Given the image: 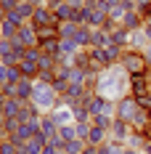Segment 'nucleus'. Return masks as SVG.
I'll return each instance as SVG.
<instances>
[{
	"label": "nucleus",
	"mask_w": 151,
	"mask_h": 154,
	"mask_svg": "<svg viewBox=\"0 0 151 154\" xmlns=\"http://www.w3.org/2000/svg\"><path fill=\"white\" fill-rule=\"evenodd\" d=\"M50 88H53V91H56V96L61 98V96H66V91H69V82H66V80H61V77H56Z\"/></svg>",
	"instance_id": "29"
},
{
	"label": "nucleus",
	"mask_w": 151,
	"mask_h": 154,
	"mask_svg": "<svg viewBox=\"0 0 151 154\" xmlns=\"http://www.w3.org/2000/svg\"><path fill=\"white\" fill-rule=\"evenodd\" d=\"M122 69L127 72L130 77H135V75H149L151 69H149V61H146V53L143 51H135V48H125L122 51Z\"/></svg>",
	"instance_id": "3"
},
{
	"label": "nucleus",
	"mask_w": 151,
	"mask_h": 154,
	"mask_svg": "<svg viewBox=\"0 0 151 154\" xmlns=\"http://www.w3.org/2000/svg\"><path fill=\"white\" fill-rule=\"evenodd\" d=\"M140 112V106H138L135 96H122L119 101H117V109H114V117L117 120H125V122L133 125V120H135V114Z\"/></svg>",
	"instance_id": "4"
},
{
	"label": "nucleus",
	"mask_w": 151,
	"mask_h": 154,
	"mask_svg": "<svg viewBox=\"0 0 151 154\" xmlns=\"http://www.w3.org/2000/svg\"><path fill=\"white\" fill-rule=\"evenodd\" d=\"M8 75H11V66L0 61V85H5V82H8Z\"/></svg>",
	"instance_id": "33"
},
{
	"label": "nucleus",
	"mask_w": 151,
	"mask_h": 154,
	"mask_svg": "<svg viewBox=\"0 0 151 154\" xmlns=\"http://www.w3.org/2000/svg\"><path fill=\"white\" fill-rule=\"evenodd\" d=\"M0 61H3V56H0Z\"/></svg>",
	"instance_id": "40"
},
{
	"label": "nucleus",
	"mask_w": 151,
	"mask_h": 154,
	"mask_svg": "<svg viewBox=\"0 0 151 154\" xmlns=\"http://www.w3.org/2000/svg\"><path fill=\"white\" fill-rule=\"evenodd\" d=\"M111 45V32L109 29H93L90 32V48H106Z\"/></svg>",
	"instance_id": "11"
},
{
	"label": "nucleus",
	"mask_w": 151,
	"mask_h": 154,
	"mask_svg": "<svg viewBox=\"0 0 151 154\" xmlns=\"http://www.w3.org/2000/svg\"><path fill=\"white\" fill-rule=\"evenodd\" d=\"M59 138L66 143V141H72V138H77V130H74V125H61L59 128Z\"/></svg>",
	"instance_id": "26"
},
{
	"label": "nucleus",
	"mask_w": 151,
	"mask_h": 154,
	"mask_svg": "<svg viewBox=\"0 0 151 154\" xmlns=\"http://www.w3.org/2000/svg\"><path fill=\"white\" fill-rule=\"evenodd\" d=\"M45 143H48V138L43 136V133H37V136H32V138L24 143V152L27 154H40L43 149H45Z\"/></svg>",
	"instance_id": "14"
},
{
	"label": "nucleus",
	"mask_w": 151,
	"mask_h": 154,
	"mask_svg": "<svg viewBox=\"0 0 151 154\" xmlns=\"http://www.w3.org/2000/svg\"><path fill=\"white\" fill-rule=\"evenodd\" d=\"M143 93H151V80L149 75H135L130 77V96H143Z\"/></svg>",
	"instance_id": "8"
},
{
	"label": "nucleus",
	"mask_w": 151,
	"mask_h": 154,
	"mask_svg": "<svg viewBox=\"0 0 151 154\" xmlns=\"http://www.w3.org/2000/svg\"><path fill=\"white\" fill-rule=\"evenodd\" d=\"M77 51H82V48H77V43H74V40H64V37H61V43H59V53L74 56Z\"/></svg>",
	"instance_id": "24"
},
{
	"label": "nucleus",
	"mask_w": 151,
	"mask_h": 154,
	"mask_svg": "<svg viewBox=\"0 0 151 154\" xmlns=\"http://www.w3.org/2000/svg\"><path fill=\"white\" fill-rule=\"evenodd\" d=\"M3 122H5V114H3V109H0V128H3Z\"/></svg>",
	"instance_id": "37"
},
{
	"label": "nucleus",
	"mask_w": 151,
	"mask_h": 154,
	"mask_svg": "<svg viewBox=\"0 0 151 154\" xmlns=\"http://www.w3.org/2000/svg\"><path fill=\"white\" fill-rule=\"evenodd\" d=\"M111 138L114 141H122V143H127V138H130V133H133V125L125 122V120H117L114 117V122H111Z\"/></svg>",
	"instance_id": "7"
},
{
	"label": "nucleus",
	"mask_w": 151,
	"mask_h": 154,
	"mask_svg": "<svg viewBox=\"0 0 151 154\" xmlns=\"http://www.w3.org/2000/svg\"><path fill=\"white\" fill-rule=\"evenodd\" d=\"M19 149H16V143L11 138H3L0 141V154H16Z\"/></svg>",
	"instance_id": "31"
},
{
	"label": "nucleus",
	"mask_w": 151,
	"mask_h": 154,
	"mask_svg": "<svg viewBox=\"0 0 151 154\" xmlns=\"http://www.w3.org/2000/svg\"><path fill=\"white\" fill-rule=\"evenodd\" d=\"M95 93L109 101H119L122 96H130V75L122 69V64H111L104 75H98Z\"/></svg>",
	"instance_id": "1"
},
{
	"label": "nucleus",
	"mask_w": 151,
	"mask_h": 154,
	"mask_svg": "<svg viewBox=\"0 0 151 154\" xmlns=\"http://www.w3.org/2000/svg\"><path fill=\"white\" fill-rule=\"evenodd\" d=\"M82 154H101V152H98V146H85V152H82Z\"/></svg>",
	"instance_id": "35"
},
{
	"label": "nucleus",
	"mask_w": 151,
	"mask_h": 154,
	"mask_svg": "<svg viewBox=\"0 0 151 154\" xmlns=\"http://www.w3.org/2000/svg\"><path fill=\"white\" fill-rule=\"evenodd\" d=\"M82 24H77V21H61L59 24V37H64V40H74L77 29H80Z\"/></svg>",
	"instance_id": "16"
},
{
	"label": "nucleus",
	"mask_w": 151,
	"mask_h": 154,
	"mask_svg": "<svg viewBox=\"0 0 151 154\" xmlns=\"http://www.w3.org/2000/svg\"><path fill=\"white\" fill-rule=\"evenodd\" d=\"M16 37L24 43V48H35L37 45V29L32 27L29 21L24 24V27H19V32H16Z\"/></svg>",
	"instance_id": "9"
},
{
	"label": "nucleus",
	"mask_w": 151,
	"mask_h": 154,
	"mask_svg": "<svg viewBox=\"0 0 151 154\" xmlns=\"http://www.w3.org/2000/svg\"><path fill=\"white\" fill-rule=\"evenodd\" d=\"M40 56H43L40 45H35V48H27V53H24V59H27V61H40Z\"/></svg>",
	"instance_id": "32"
},
{
	"label": "nucleus",
	"mask_w": 151,
	"mask_h": 154,
	"mask_svg": "<svg viewBox=\"0 0 151 154\" xmlns=\"http://www.w3.org/2000/svg\"><path fill=\"white\" fill-rule=\"evenodd\" d=\"M61 3H69V0H61Z\"/></svg>",
	"instance_id": "39"
},
{
	"label": "nucleus",
	"mask_w": 151,
	"mask_h": 154,
	"mask_svg": "<svg viewBox=\"0 0 151 154\" xmlns=\"http://www.w3.org/2000/svg\"><path fill=\"white\" fill-rule=\"evenodd\" d=\"M122 27H125L127 32L140 29V27H143V16L138 14V11H127V14H125V19H122Z\"/></svg>",
	"instance_id": "13"
},
{
	"label": "nucleus",
	"mask_w": 151,
	"mask_h": 154,
	"mask_svg": "<svg viewBox=\"0 0 151 154\" xmlns=\"http://www.w3.org/2000/svg\"><path fill=\"white\" fill-rule=\"evenodd\" d=\"M35 29H40V27H56L59 21H56V14L45 8V5H40V8H35V14H32V21H29Z\"/></svg>",
	"instance_id": "5"
},
{
	"label": "nucleus",
	"mask_w": 151,
	"mask_h": 154,
	"mask_svg": "<svg viewBox=\"0 0 151 154\" xmlns=\"http://www.w3.org/2000/svg\"><path fill=\"white\" fill-rule=\"evenodd\" d=\"M53 14H56V21H72V16H74V8L69 5V3H59L56 8H53Z\"/></svg>",
	"instance_id": "18"
},
{
	"label": "nucleus",
	"mask_w": 151,
	"mask_h": 154,
	"mask_svg": "<svg viewBox=\"0 0 151 154\" xmlns=\"http://www.w3.org/2000/svg\"><path fill=\"white\" fill-rule=\"evenodd\" d=\"M56 152H59V149H53L50 143H45V149H43V152H40V154H56Z\"/></svg>",
	"instance_id": "34"
},
{
	"label": "nucleus",
	"mask_w": 151,
	"mask_h": 154,
	"mask_svg": "<svg viewBox=\"0 0 151 154\" xmlns=\"http://www.w3.org/2000/svg\"><path fill=\"white\" fill-rule=\"evenodd\" d=\"M85 146H88V143H85L82 138H72V141L64 143V152H66V154H82V152H85Z\"/></svg>",
	"instance_id": "21"
},
{
	"label": "nucleus",
	"mask_w": 151,
	"mask_h": 154,
	"mask_svg": "<svg viewBox=\"0 0 151 154\" xmlns=\"http://www.w3.org/2000/svg\"><path fill=\"white\" fill-rule=\"evenodd\" d=\"M48 114L56 120V125H59V128H61V125H74V112H72V106H66V104H61V101L50 109Z\"/></svg>",
	"instance_id": "6"
},
{
	"label": "nucleus",
	"mask_w": 151,
	"mask_h": 154,
	"mask_svg": "<svg viewBox=\"0 0 151 154\" xmlns=\"http://www.w3.org/2000/svg\"><path fill=\"white\" fill-rule=\"evenodd\" d=\"M19 120H16V117H5V122H3V130H5V136H14L16 130H19Z\"/></svg>",
	"instance_id": "30"
},
{
	"label": "nucleus",
	"mask_w": 151,
	"mask_h": 154,
	"mask_svg": "<svg viewBox=\"0 0 151 154\" xmlns=\"http://www.w3.org/2000/svg\"><path fill=\"white\" fill-rule=\"evenodd\" d=\"M0 96H3V85H0Z\"/></svg>",
	"instance_id": "38"
},
{
	"label": "nucleus",
	"mask_w": 151,
	"mask_h": 154,
	"mask_svg": "<svg viewBox=\"0 0 151 154\" xmlns=\"http://www.w3.org/2000/svg\"><path fill=\"white\" fill-rule=\"evenodd\" d=\"M90 32H93V29H90V27H85V24L77 29V35H74L77 48H82V51H88V48H90Z\"/></svg>",
	"instance_id": "19"
},
{
	"label": "nucleus",
	"mask_w": 151,
	"mask_h": 154,
	"mask_svg": "<svg viewBox=\"0 0 151 154\" xmlns=\"http://www.w3.org/2000/svg\"><path fill=\"white\" fill-rule=\"evenodd\" d=\"M125 14H127V11H125V5H114V8H111V11H109V21H114V24H122V19H125Z\"/></svg>",
	"instance_id": "27"
},
{
	"label": "nucleus",
	"mask_w": 151,
	"mask_h": 154,
	"mask_svg": "<svg viewBox=\"0 0 151 154\" xmlns=\"http://www.w3.org/2000/svg\"><path fill=\"white\" fill-rule=\"evenodd\" d=\"M125 146H127V143L109 138V141L104 143V146H98V152H101V154H125Z\"/></svg>",
	"instance_id": "20"
},
{
	"label": "nucleus",
	"mask_w": 151,
	"mask_h": 154,
	"mask_svg": "<svg viewBox=\"0 0 151 154\" xmlns=\"http://www.w3.org/2000/svg\"><path fill=\"white\" fill-rule=\"evenodd\" d=\"M37 66H40L43 72H45V69L56 72V66H59V64H56V56H50V53H43V56H40V61H37Z\"/></svg>",
	"instance_id": "23"
},
{
	"label": "nucleus",
	"mask_w": 151,
	"mask_h": 154,
	"mask_svg": "<svg viewBox=\"0 0 151 154\" xmlns=\"http://www.w3.org/2000/svg\"><path fill=\"white\" fill-rule=\"evenodd\" d=\"M125 154H140L138 149H130V146H125Z\"/></svg>",
	"instance_id": "36"
},
{
	"label": "nucleus",
	"mask_w": 151,
	"mask_h": 154,
	"mask_svg": "<svg viewBox=\"0 0 151 154\" xmlns=\"http://www.w3.org/2000/svg\"><path fill=\"white\" fill-rule=\"evenodd\" d=\"M109 138H111V136H109V130H106V128L93 125V128H90V136H88V146H104Z\"/></svg>",
	"instance_id": "10"
},
{
	"label": "nucleus",
	"mask_w": 151,
	"mask_h": 154,
	"mask_svg": "<svg viewBox=\"0 0 151 154\" xmlns=\"http://www.w3.org/2000/svg\"><path fill=\"white\" fill-rule=\"evenodd\" d=\"M40 133H43L45 138L59 136V125H56V120H53L50 114H43V117H40Z\"/></svg>",
	"instance_id": "12"
},
{
	"label": "nucleus",
	"mask_w": 151,
	"mask_h": 154,
	"mask_svg": "<svg viewBox=\"0 0 151 154\" xmlns=\"http://www.w3.org/2000/svg\"><path fill=\"white\" fill-rule=\"evenodd\" d=\"M111 45H119V48H130V32L125 29V27H117V29H111Z\"/></svg>",
	"instance_id": "15"
},
{
	"label": "nucleus",
	"mask_w": 151,
	"mask_h": 154,
	"mask_svg": "<svg viewBox=\"0 0 151 154\" xmlns=\"http://www.w3.org/2000/svg\"><path fill=\"white\" fill-rule=\"evenodd\" d=\"M29 104L40 114H48L50 109L59 104V96H56V91L50 88V85H45V82H40V80H35V91H32V98H29Z\"/></svg>",
	"instance_id": "2"
},
{
	"label": "nucleus",
	"mask_w": 151,
	"mask_h": 154,
	"mask_svg": "<svg viewBox=\"0 0 151 154\" xmlns=\"http://www.w3.org/2000/svg\"><path fill=\"white\" fill-rule=\"evenodd\" d=\"M16 11H19V16H21L24 21H32V14H35V5H32V3H27V0H21Z\"/></svg>",
	"instance_id": "25"
},
{
	"label": "nucleus",
	"mask_w": 151,
	"mask_h": 154,
	"mask_svg": "<svg viewBox=\"0 0 151 154\" xmlns=\"http://www.w3.org/2000/svg\"><path fill=\"white\" fill-rule=\"evenodd\" d=\"M21 106H24V101H19V98H5V101H3V114H5V117H19Z\"/></svg>",
	"instance_id": "17"
},
{
	"label": "nucleus",
	"mask_w": 151,
	"mask_h": 154,
	"mask_svg": "<svg viewBox=\"0 0 151 154\" xmlns=\"http://www.w3.org/2000/svg\"><path fill=\"white\" fill-rule=\"evenodd\" d=\"M90 122H74V130H77V138H82L85 143H88V136H90Z\"/></svg>",
	"instance_id": "28"
},
{
	"label": "nucleus",
	"mask_w": 151,
	"mask_h": 154,
	"mask_svg": "<svg viewBox=\"0 0 151 154\" xmlns=\"http://www.w3.org/2000/svg\"><path fill=\"white\" fill-rule=\"evenodd\" d=\"M111 122H114L111 114H93L90 117V125H98V128H106V130H111Z\"/></svg>",
	"instance_id": "22"
}]
</instances>
